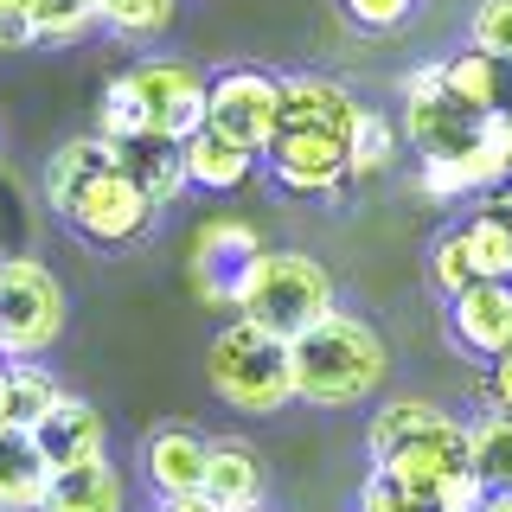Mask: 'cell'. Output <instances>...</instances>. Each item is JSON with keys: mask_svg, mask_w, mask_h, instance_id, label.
<instances>
[{"mask_svg": "<svg viewBox=\"0 0 512 512\" xmlns=\"http://www.w3.org/2000/svg\"><path fill=\"white\" fill-rule=\"evenodd\" d=\"M26 32L32 45H52V52L84 45L96 32V7L90 0H26Z\"/></svg>", "mask_w": 512, "mask_h": 512, "instance_id": "obj_27", "label": "cell"}, {"mask_svg": "<svg viewBox=\"0 0 512 512\" xmlns=\"http://www.w3.org/2000/svg\"><path fill=\"white\" fill-rule=\"evenodd\" d=\"M372 468H378L384 480H391V487L404 493L410 506H423V512H429V500H436V493H442V480L468 468V436H461V423H455V416H448L442 429H429V436L404 442V448H397V455L372 461Z\"/></svg>", "mask_w": 512, "mask_h": 512, "instance_id": "obj_10", "label": "cell"}, {"mask_svg": "<svg viewBox=\"0 0 512 512\" xmlns=\"http://www.w3.org/2000/svg\"><path fill=\"white\" fill-rule=\"evenodd\" d=\"M32 32H26V0H0V52H26Z\"/></svg>", "mask_w": 512, "mask_h": 512, "instance_id": "obj_35", "label": "cell"}, {"mask_svg": "<svg viewBox=\"0 0 512 512\" xmlns=\"http://www.w3.org/2000/svg\"><path fill=\"white\" fill-rule=\"evenodd\" d=\"M160 512H218V506L205 500L199 487H192V493H173V500H160Z\"/></svg>", "mask_w": 512, "mask_h": 512, "instance_id": "obj_38", "label": "cell"}, {"mask_svg": "<svg viewBox=\"0 0 512 512\" xmlns=\"http://www.w3.org/2000/svg\"><path fill=\"white\" fill-rule=\"evenodd\" d=\"M480 512H512V493H487V500H480Z\"/></svg>", "mask_w": 512, "mask_h": 512, "instance_id": "obj_39", "label": "cell"}, {"mask_svg": "<svg viewBox=\"0 0 512 512\" xmlns=\"http://www.w3.org/2000/svg\"><path fill=\"white\" fill-rule=\"evenodd\" d=\"M32 442H39L45 468L58 474V468H77V461H103L109 455V423L84 397H58V404L32 423Z\"/></svg>", "mask_w": 512, "mask_h": 512, "instance_id": "obj_13", "label": "cell"}, {"mask_svg": "<svg viewBox=\"0 0 512 512\" xmlns=\"http://www.w3.org/2000/svg\"><path fill=\"white\" fill-rule=\"evenodd\" d=\"M180 160H186V186H205V192H237L263 167V154L244 148V141L218 135L212 122H199L192 135H180Z\"/></svg>", "mask_w": 512, "mask_h": 512, "instance_id": "obj_14", "label": "cell"}, {"mask_svg": "<svg viewBox=\"0 0 512 512\" xmlns=\"http://www.w3.org/2000/svg\"><path fill=\"white\" fill-rule=\"evenodd\" d=\"M442 90L455 96L468 116H500V109L512 103V64L506 58H487V52H455V58H442Z\"/></svg>", "mask_w": 512, "mask_h": 512, "instance_id": "obj_19", "label": "cell"}, {"mask_svg": "<svg viewBox=\"0 0 512 512\" xmlns=\"http://www.w3.org/2000/svg\"><path fill=\"white\" fill-rule=\"evenodd\" d=\"M39 512H128V480L116 461H77V468H58L45 480Z\"/></svg>", "mask_w": 512, "mask_h": 512, "instance_id": "obj_16", "label": "cell"}, {"mask_svg": "<svg viewBox=\"0 0 512 512\" xmlns=\"http://www.w3.org/2000/svg\"><path fill=\"white\" fill-rule=\"evenodd\" d=\"M359 116H365V103L346 84H333V77H320V71L276 77V128H320V135L352 141Z\"/></svg>", "mask_w": 512, "mask_h": 512, "instance_id": "obj_11", "label": "cell"}, {"mask_svg": "<svg viewBox=\"0 0 512 512\" xmlns=\"http://www.w3.org/2000/svg\"><path fill=\"white\" fill-rule=\"evenodd\" d=\"M0 365H7V359H0Z\"/></svg>", "mask_w": 512, "mask_h": 512, "instance_id": "obj_41", "label": "cell"}, {"mask_svg": "<svg viewBox=\"0 0 512 512\" xmlns=\"http://www.w3.org/2000/svg\"><path fill=\"white\" fill-rule=\"evenodd\" d=\"M429 282H436V295H461V288L474 282V269H468V250H461V231L448 224V231H436V244H429Z\"/></svg>", "mask_w": 512, "mask_h": 512, "instance_id": "obj_30", "label": "cell"}, {"mask_svg": "<svg viewBox=\"0 0 512 512\" xmlns=\"http://www.w3.org/2000/svg\"><path fill=\"white\" fill-rule=\"evenodd\" d=\"M64 224H71L84 244H96V250H128V244H141V237L154 231V199L141 192L128 173L109 160L103 173H90L84 186L64 199V212H58Z\"/></svg>", "mask_w": 512, "mask_h": 512, "instance_id": "obj_5", "label": "cell"}, {"mask_svg": "<svg viewBox=\"0 0 512 512\" xmlns=\"http://www.w3.org/2000/svg\"><path fill=\"white\" fill-rule=\"evenodd\" d=\"M442 423H448V410L429 404V397H391V404H378L372 429H365V448H372V461H384V455H397L404 442L429 436V429H442Z\"/></svg>", "mask_w": 512, "mask_h": 512, "instance_id": "obj_24", "label": "cell"}, {"mask_svg": "<svg viewBox=\"0 0 512 512\" xmlns=\"http://www.w3.org/2000/svg\"><path fill=\"white\" fill-rule=\"evenodd\" d=\"M487 205H493V212H506V218H512V186L500 192V199H487Z\"/></svg>", "mask_w": 512, "mask_h": 512, "instance_id": "obj_40", "label": "cell"}, {"mask_svg": "<svg viewBox=\"0 0 512 512\" xmlns=\"http://www.w3.org/2000/svg\"><path fill=\"white\" fill-rule=\"evenodd\" d=\"M480 500H487V487H480V480L461 468V474L442 480V493L429 500V512H480Z\"/></svg>", "mask_w": 512, "mask_h": 512, "instance_id": "obj_33", "label": "cell"}, {"mask_svg": "<svg viewBox=\"0 0 512 512\" xmlns=\"http://www.w3.org/2000/svg\"><path fill=\"white\" fill-rule=\"evenodd\" d=\"M391 160H397V122L378 116V109H365L359 128H352V141H346V180H372Z\"/></svg>", "mask_w": 512, "mask_h": 512, "instance_id": "obj_29", "label": "cell"}, {"mask_svg": "<svg viewBox=\"0 0 512 512\" xmlns=\"http://www.w3.org/2000/svg\"><path fill=\"white\" fill-rule=\"evenodd\" d=\"M461 436H468V474L487 493H512V416L487 410L480 423L461 429Z\"/></svg>", "mask_w": 512, "mask_h": 512, "instance_id": "obj_25", "label": "cell"}, {"mask_svg": "<svg viewBox=\"0 0 512 512\" xmlns=\"http://www.w3.org/2000/svg\"><path fill=\"white\" fill-rule=\"evenodd\" d=\"M333 276L327 263H314L308 250H256L231 282V308L237 320H256L276 340H295L301 327H314L333 308Z\"/></svg>", "mask_w": 512, "mask_h": 512, "instance_id": "obj_2", "label": "cell"}, {"mask_svg": "<svg viewBox=\"0 0 512 512\" xmlns=\"http://www.w3.org/2000/svg\"><path fill=\"white\" fill-rule=\"evenodd\" d=\"M109 141L103 135H77V141H64V148L45 160V199H52V212H64V199H71L77 186L90 180V173H103L109 167Z\"/></svg>", "mask_w": 512, "mask_h": 512, "instance_id": "obj_26", "label": "cell"}, {"mask_svg": "<svg viewBox=\"0 0 512 512\" xmlns=\"http://www.w3.org/2000/svg\"><path fill=\"white\" fill-rule=\"evenodd\" d=\"M109 154H116V167H122L128 180H135V186L154 199V212H167V205L180 199V192H192V186H186L180 141H173V135H135V141H116Z\"/></svg>", "mask_w": 512, "mask_h": 512, "instance_id": "obj_17", "label": "cell"}, {"mask_svg": "<svg viewBox=\"0 0 512 512\" xmlns=\"http://www.w3.org/2000/svg\"><path fill=\"white\" fill-rule=\"evenodd\" d=\"M64 282L39 256H0V359H39L64 333Z\"/></svg>", "mask_w": 512, "mask_h": 512, "instance_id": "obj_4", "label": "cell"}, {"mask_svg": "<svg viewBox=\"0 0 512 512\" xmlns=\"http://www.w3.org/2000/svg\"><path fill=\"white\" fill-rule=\"evenodd\" d=\"M487 135L500 141V154H506V167H512V103L500 109V116H487Z\"/></svg>", "mask_w": 512, "mask_h": 512, "instance_id": "obj_37", "label": "cell"}, {"mask_svg": "<svg viewBox=\"0 0 512 512\" xmlns=\"http://www.w3.org/2000/svg\"><path fill=\"white\" fill-rule=\"evenodd\" d=\"M205 122H212L218 135H231V141H244V148L263 154L269 135H276V77L256 71V64L205 77Z\"/></svg>", "mask_w": 512, "mask_h": 512, "instance_id": "obj_9", "label": "cell"}, {"mask_svg": "<svg viewBox=\"0 0 512 512\" xmlns=\"http://www.w3.org/2000/svg\"><path fill=\"white\" fill-rule=\"evenodd\" d=\"M487 391H493V410L512 416V346L500 352V359H487Z\"/></svg>", "mask_w": 512, "mask_h": 512, "instance_id": "obj_36", "label": "cell"}, {"mask_svg": "<svg viewBox=\"0 0 512 512\" xmlns=\"http://www.w3.org/2000/svg\"><path fill=\"white\" fill-rule=\"evenodd\" d=\"M397 141H410L416 160H448L461 148L480 141V116L455 103L442 90V58L436 64H416L404 77V116H397Z\"/></svg>", "mask_w": 512, "mask_h": 512, "instance_id": "obj_6", "label": "cell"}, {"mask_svg": "<svg viewBox=\"0 0 512 512\" xmlns=\"http://www.w3.org/2000/svg\"><path fill=\"white\" fill-rule=\"evenodd\" d=\"M384 378H391L384 333L365 314L340 308V301L288 340V391H295V404L346 410V404H365L372 391H384Z\"/></svg>", "mask_w": 512, "mask_h": 512, "instance_id": "obj_1", "label": "cell"}, {"mask_svg": "<svg viewBox=\"0 0 512 512\" xmlns=\"http://www.w3.org/2000/svg\"><path fill=\"white\" fill-rule=\"evenodd\" d=\"M256 250H263V244H256V231H250V224H237V218L205 224V231H199V276L212 282L205 295H212V301H231L237 269H244Z\"/></svg>", "mask_w": 512, "mask_h": 512, "instance_id": "obj_21", "label": "cell"}, {"mask_svg": "<svg viewBox=\"0 0 512 512\" xmlns=\"http://www.w3.org/2000/svg\"><path fill=\"white\" fill-rule=\"evenodd\" d=\"M128 96L141 109V135H192L205 122V71L186 58H141L122 71Z\"/></svg>", "mask_w": 512, "mask_h": 512, "instance_id": "obj_7", "label": "cell"}, {"mask_svg": "<svg viewBox=\"0 0 512 512\" xmlns=\"http://www.w3.org/2000/svg\"><path fill=\"white\" fill-rule=\"evenodd\" d=\"M359 512H423V506H410L404 493H397L391 480L372 468V480H365V493H359Z\"/></svg>", "mask_w": 512, "mask_h": 512, "instance_id": "obj_34", "label": "cell"}, {"mask_svg": "<svg viewBox=\"0 0 512 512\" xmlns=\"http://www.w3.org/2000/svg\"><path fill=\"white\" fill-rule=\"evenodd\" d=\"M263 173L295 199H327L346 186V141L320 128H276L263 148Z\"/></svg>", "mask_w": 512, "mask_h": 512, "instance_id": "obj_8", "label": "cell"}, {"mask_svg": "<svg viewBox=\"0 0 512 512\" xmlns=\"http://www.w3.org/2000/svg\"><path fill=\"white\" fill-rule=\"evenodd\" d=\"M205 448L212 436H199V429L173 423V429H154L148 442H141V474H148V487L160 500H173V493H192L205 474Z\"/></svg>", "mask_w": 512, "mask_h": 512, "instance_id": "obj_15", "label": "cell"}, {"mask_svg": "<svg viewBox=\"0 0 512 512\" xmlns=\"http://www.w3.org/2000/svg\"><path fill=\"white\" fill-rule=\"evenodd\" d=\"M416 7H423V0H340V13L359 32H397V26L416 20Z\"/></svg>", "mask_w": 512, "mask_h": 512, "instance_id": "obj_32", "label": "cell"}, {"mask_svg": "<svg viewBox=\"0 0 512 512\" xmlns=\"http://www.w3.org/2000/svg\"><path fill=\"white\" fill-rule=\"evenodd\" d=\"M96 7V26L116 32L128 45H148L160 32L173 26V13H180V0H90Z\"/></svg>", "mask_w": 512, "mask_h": 512, "instance_id": "obj_28", "label": "cell"}, {"mask_svg": "<svg viewBox=\"0 0 512 512\" xmlns=\"http://www.w3.org/2000/svg\"><path fill=\"white\" fill-rule=\"evenodd\" d=\"M448 340L468 359H500L512 346V282H468L448 295Z\"/></svg>", "mask_w": 512, "mask_h": 512, "instance_id": "obj_12", "label": "cell"}, {"mask_svg": "<svg viewBox=\"0 0 512 512\" xmlns=\"http://www.w3.org/2000/svg\"><path fill=\"white\" fill-rule=\"evenodd\" d=\"M455 231H461V250H468L474 282H512V218L506 212L480 205V212H468Z\"/></svg>", "mask_w": 512, "mask_h": 512, "instance_id": "obj_23", "label": "cell"}, {"mask_svg": "<svg viewBox=\"0 0 512 512\" xmlns=\"http://www.w3.org/2000/svg\"><path fill=\"white\" fill-rule=\"evenodd\" d=\"M45 480H52V468H45L32 429L0 423V512H39Z\"/></svg>", "mask_w": 512, "mask_h": 512, "instance_id": "obj_20", "label": "cell"}, {"mask_svg": "<svg viewBox=\"0 0 512 512\" xmlns=\"http://www.w3.org/2000/svg\"><path fill=\"white\" fill-rule=\"evenodd\" d=\"M468 45L512 64V0H480L474 20H468Z\"/></svg>", "mask_w": 512, "mask_h": 512, "instance_id": "obj_31", "label": "cell"}, {"mask_svg": "<svg viewBox=\"0 0 512 512\" xmlns=\"http://www.w3.org/2000/svg\"><path fill=\"white\" fill-rule=\"evenodd\" d=\"M58 378L45 372L39 359H7L0 365V423H13V429H32L45 410L58 404Z\"/></svg>", "mask_w": 512, "mask_h": 512, "instance_id": "obj_22", "label": "cell"}, {"mask_svg": "<svg viewBox=\"0 0 512 512\" xmlns=\"http://www.w3.org/2000/svg\"><path fill=\"white\" fill-rule=\"evenodd\" d=\"M205 378H212L218 404H231L237 416H276L295 404V391H288V340H276L256 320H231V327L212 333Z\"/></svg>", "mask_w": 512, "mask_h": 512, "instance_id": "obj_3", "label": "cell"}, {"mask_svg": "<svg viewBox=\"0 0 512 512\" xmlns=\"http://www.w3.org/2000/svg\"><path fill=\"white\" fill-rule=\"evenodd\" d=\"M199 493L218 512H263V461H256L244 442H212L205 448Z\"/></svg>", "mask_w": 512, "mask_h": 512, "instance_id": "obj_18", "label": "cell"}]
</instances>
